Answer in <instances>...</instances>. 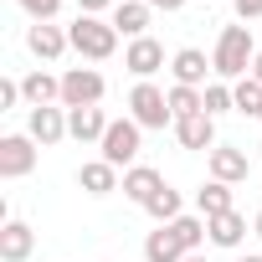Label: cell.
Returning a JSON list of instances; mask_svg holds the SVG:
<instances>
[{
  "label": "cell",
  "mask_w": 262,
  "mask_h": 262,
  "mask_svg": "<svg viewBox=\"0 0 262 262\" xmlns=\"http://www.w3.org/2000/svg\"><path fill=\"white\" fill-rule=\"evenodd\" d=\"M108 21H113V31H118V36H128V41H139V36H149V21H155V6H149V0H118Z\"/></svg>",
  "instance_id": "obj_10"
},
{
  "label": "cell",
  "mask_w": 262,
  "mask_h": 262,
  "mask_svg": "<svg viewBox=\"0 0 262 262\" xmlns=\"http://www.w3.org/2000/svg\"><path fill=\"white\" fill-rule=\"evenodd\" d=\"M155 11H165V16H175V11H185V0H149Z\"/></svg>",
  "instance_id": "obj_31"
},
{
  "label": "cell",
  "mask_w": 262,
  "mask_h": 262,
  "mask_svg": "<svg viewBox=\"0 0 262 262\" xmlns=\"http://www.w3.org/2000/svg\"><path fill=\"white\" fill-rule=\"evenodd\" d=\"M206 165H211V180H221V185H242V180L252 175V160H247V149H236V144H216V149L206 155Z\"/></svg>",
  "instance_id": "obj_9"
},
{
  "label": "cell",
  "mask_w": 262,
  "mask_h": 262,
  "mask_svg": "<svg viewBox=\"0 0 262 262\" xmlns=\"http://www.w3.org/2000/svg\"><path fill=\"white\" fill-rule=\"evenodd\" d=\"M26 134H31L41 149L72 139V134H67V108H62V103H52V108H31V113H26Z\"/></svg>",
  "instance_id": "obj_8"
},
{
  "label": "cell",
  "mask_w": 262,
  "mask_h": 262,
  "mask_svg": "<svg viewBox=\"0 0 262 262\" xmlns=\"http://www.w3.org/2000/svg\"><path fill=\"white\" fill-rule=\"evenodd\" d=\"M175 139L180 149H216V118L211 113H190V118H175Z\"/></svg>",
  "instance_id": "obj_14"
},
{
  "label": "cell",
  "mask_w": 262,
  "mask_h": 262,
  "mask_svg": "<svg viewBox=\"0 0 262 262\" xmlns=\"http://www.w3.org/2000/svg\"><path fill=\"white\" fill-rule=\"evenodd\" d=\"M170 231L180 236V247L185 252H201L211 236H206V216H180V221H170Z\"/></svg>",
  "instance_id": "obj_23"
},
{
  "label": "cell",
  "mask_w": 262,
  "mask_h": 262,
  "mask_svg": "<svg viewBox=\"0 0 262 262\" xmlns=\"http://www.w3.org/2000/svg\"><path fill=\"white\" fill-rule=\"evenodd\" d=\"M257 118H262V113H257Z\"/></svg>",
  "instance_id": "obj_37"
},
{
  "label": "cell",
  "mask_w": 262,
  "mask_h": 262,
  "mask_svg": "<svg viewBox=\"0 0 262 262\" xmlns=\"http://www.w3.org/2000/svg\"><path fill=\"white\" fill-rule=\"evenodd\" d=\"M113 6H118V0H77V16H103Z\"/></svg>",
  "instance_id": "obj_30"
},
{
  "label": "cell",
  "mask_w": 262,
  "mask_h": 262,
  "mask_svg": "<svg viewBox=\"0 0 262 262\" xmlns=\"http://www.w3.org/2000/svg\"><path fill=\"white\" fill-rule=\"evenodd\" d=\"M190 252L180 247V236L170 231V226H160V231H149L144 236V262H185Z\"/></svg>",
  "instance_id": "obj_20"
},
{
  "label": "cell",
  "mask_w": 262,
  "mask_h": 262,
  "mask_svg": "<svg viewBox=\"0 0 262 262\" xmlns=\"http://www.w3.org/2000/svg\"><path fill=\"white\" fill-rule=\"evenodd\" d=\"M144 211H149L160 226H170V221H180V216H185V211H180V190H170V185H165V190H160V195H155Z\"/></svg>",
  "instance_id": "obj_24"
},
{
  "label": "cell",
  "mask_w": 262,
  "mask_h": 262,
  "mask_svg": "<svg viewBox=\"0 0 262 262\" xmlns=\"http://www.w3.org/2000/svg\"><path fill=\"white\" fill-rule=\"evenodd\" d=\"M206 236H211V247H221V252H236V247L247 242V216H242V211L211 216V221H206Z\"/></svg>",
  "instance_id": "obj_17"
},
{
  "label": "cell",
  "mask_w": 262,
  "mask_h": 262,
  "mask_svg": "<svg viewBox=\"0 0 262 262\" xmlns=\"http://www.w3.org/2000/svg\"><path fill=\"white\" fill-rule=\"evenodd\" d=\"M242 262H262V257H257V252H247V257H242Z\"/></svg>",
  "instance_id": "obj_35"
},
{
  "label": "cell",
  "mask_w": 262,
  "mask_h": 262,
  "mask_svg": "<svg viewBox=\"0 0 262 262\" xmlns=\"http://www.w3.org/2000/svg\"><path fill=\"white\" fill-rule=\"evenodd\" d=\"M211 72H216V67H211V57H206L201 47H180V52L170 57V77H175L180 88H206Z\"/></svg>",
  "instance_id": "obj_11"
},
{
  "label": "cell",
  "mask_w": 262,
  "mask_h": 262,
  "mask_svg": "<svg viewBox=\"0 0 262 262\" xmlns=\"http://www.w3.org/2000/svg\"><path fill=\"white\" fill-rule=\"evenodd\" d=\"M41 160V144L31 134H6L0 139V180H26Z\"/></svg>",
  "instance_id": "obj_6"
},
{
  "label": "cell",
  "mask_w": 262,
  "mask_h": 262,
  "mask_svg": "<svg viewBox=\"0 0 262 262\" xmlns=\"http://www.w3.org/2000/svg\"><path fill=\"white\" fill-rule=\"evenodd\" d=\"M108 113L103 108H67V134L77 139V144H103V134H108Z\"/></svg>",
  "instance_id": "obj_13"
},
{
  "label": "cell",
  "mask_w": 262,
  "mask_h": 262,
  "mask_svg": "<svg viewBox=\"0 0 262 262\" xmlns=\"http://www.w3.org/2000/svg\"><path fill=\"white\" fill-rule=\"evenodd\" d=\"M123 67L134 72L139 82H149V77L165 67V47H160L155 36H139V41H128V47H123Z\"/></svg>",
  "instance_id": "obj_12"
},
{
  "label": "cell",
  "mask_w": 262,
  "mask_h": 262,
  "mask_svg": "<svg viewBox=\"0 0 262 262\" xmlns=\"http://www.w3.org/2000/svg\"><path fill=\"white\" fill-rule=\"evenodd\" d=\"M16 103H21V82H16V77H0V113L16 108Z\"/></svg>",
  "instance_id": "obj_28"
},
{
  "label": "cell",
  "mask_w": 262,
  "mask_h": 262,
  "mask_svg": "<svg viewBox=\"0 0 262 262\" xmlns=\"http://www.w3.org/2000/svg\"><path fill=\"white\" fill-rule=\"evenodd\" d=\"M67 41H72V52L88 57V62H108V57L118 52V31H113L108 16H77V21L67 26Z\"/></svg>",
  "instance_id": "obj_2"
},
{
  "label": "cell",
  "mask_w": 262,
  "mask_h": 262,
  "mask_svg": "<svg viewBox=\"0 0 262 262\" xmlns=\"http://www.w3.org/2000/svg\"><path fill=\"white\" fill-rule=\"evenodd\" d=\"M21 98H26V108H52V103H62V77L36 67V72L21 77Z\"/></svg>",
  "instance_id": "obj_16"
},
{
  "label": "cell",
  "mask_w": 262,
  "mask_h": 262,
  "mask_svg": "<svg viewBox=\"0 0 262 262\" xmlns=\"http://www.w3.org/2000/svg\"><path fill=\"white\" fill-rule=\"evenodd\" d=\"M26 52L36 62H62V52H72V41H67V31L57 21H31L26 26Z\"/></svg>",
  "instance_id": "obj_7"
},
{
  "label": "cell",
  "mask_w": 262,
  "mask_h": 262,
  "mask_svg": "<svg viewBox=\"0 0 262 262\" xmlns=\"http://www.w3.org/2000/svg\"><path fill=\"white\" fill-rule=\"evenodd\" d=\"M195 211L211 221V216H226V211H236L231 206V185H221V180H206L201 190H195Z\"/></svg>",
  "instance_id": "obj_21"
},
{
  "label": "cell",
  "mask_w": 262,
  "mask_h": 262,
  "mask_svg": "<svg viewBox=\"0 0 262 262\" xmlns=\"http://www.w3.org/2000/svg\"><path fill=\"white\" fill-rule=\"evenodd\" d=\"M231 98H236V113H247V118L262 113V82L242 77V82H231Z\"/></svg>",
  "instance_id": "obj_25"
},
{
  "label": "cell",
  "mask_w": 262,
  "mask_h": 262,
  "mask_svg": "<svg viewBox=\"0 0 262 262\" xmlns=\"http://www.w3.org/2000/svg\"><path fill=\"white\" fill-rule=\"evenodd\" d=\"M16 6L31 16V21H57V11H62V0H16Z\"/></svg>",
  "instance_id": "obj_27"
},
{
  "label": "cell",
  "mask_w": 262,
  "mask_h": 262,
  "mask_svg": "<svg viewBox=\"0 0 262 262\" xmlns=\"http://www.w3.org/2000/svg\"><path fill=\"white\" fill-rule=\"evenodd\" d=\"M31 247H36V231L26 221H6L0 226V262H26Z\"/></svg>",
  "instance_id": "obj_18"
},
{
  "label": "cell",
  "mask_w": 262,
  "mask_h": 262,
  "mask_svg": "<svg viewBox=\"0 0 262 262\" xmlns=\"http://www.w3.org/2000/svg\"><path fill=\"white\" fill-rule=\"evenodd\" d=\"M128 118H134L139 128H165V123H175L170 93L155 88V82H134V93H128Z\"/></svg>",
  "instance_id": "obj_4"
},
{
  "label": "cell",
  "mask_w": 262,
  "mask_h": 262,
  "mask_svg": "<svg viewBox=\"0 0 262 262\" xmlns=\"http://www.w3.org/2000/svg\"><path fill=\"white\" fill-rule=\"evenodd\" d=\"M108 93L98 67H67L62 72V108H98Z\"/></svg>",
  "instance_id": "obj_5"
},
{
  "label": "cell",
  "mask_w": 262,
  "mask_h": 262,
  "mask_svg": "<svg viewBox=\"0 0 262 262\" xmlns=\"http://www.w3.org/2000/svg\"><path fill=\"white\" fill-rule=\"evenodd\" d=\"M236 6V21L247 26V21H262V0H231Z\"/></svg>",
  "instance_id": "obj_29"
},
{
  "label": "cell",
  "mask_w": 262,
  "mask_h": 262,
  "mask_svg": "<svg viewBox=\"0 0 262 262\" xmlns=\"http://www.w3.org/2000/svg\"><path fill=\"white\" fill-rule=\"evenodd\" d=\"M139 139H144V128L134 118H113L103 144H98V160H108L113 170H134L139 165Z\"/></svg>",
  "instance_id": "obj_3"
},
{
  "label": "cell",
  "mask_w": 262,
  "mask_h": 262,
  "mask_svg": "<svg viewBox=\"0 0 262 262\" xmlns=\"http://www.w3.org/2000/svg\"><path fill=\"white\" fill-rule=\"evenodd\" d=\"M160 190H165V175H160L155 165H134V170H123V195L134 201V206H149Z\"/></svg>",
  "instance_id": "obj_15"
},
{
  "label": "cell",
  "mask_w": 262,
  "mask_h": 262,
  "mask_svg": "<svg viewBox=\"0 0 262 262\" xmlns=\"http://www.w3.org/2000/svg\"><path fill=\"white\" fill-rule=\"evenodd\" d=\"M226 108H236V98H231V82H221V77H216V82H206V113H211V118H221Z\"/></svg>",
  "instance_id": "obj_26"
},
{
  "label": "cell",
  "mask_w": 262,
  "mask_h": 262,
  "mask_svg": "<svg viewBox=\"0 0 262 262\" xmlns=\"http://www.w3.org/2000/svg\"><path fill=\"white\" fill-rule=\"evenodd\" d=\"M185 262H211V257H206V252H190V257H185Z\"/></svg>",
  "instance_id": "obj_33"
},
{
  "label": "cell",
  "mask_w": 262,
  "mask_h": 262,
  "mask_svg": "<svg viewBox=\"0 0 262 262\" xmlns=\"http://www.w3.org/2000/svg\"><path fill=\"white\" fill-rule=\"evenodd\" d=\"M170 113L175 118H190V113H206V88H170Z\"/></svg>",
  "instance_id": "obj_22"
},
{
  "label": "cell",
  "mask_w": 262,
  "mask_h": 262,
  "mask_svg": "<svg viewBox=\"0 0 262 262\" xmlns=\"http://www.w3.org/2000/svg\"><path fill=\"white\" fill-rule=\"evenodd\" d=\"M257 62V47H252V26H221L216 36V52H211V67L221 82H242Z\"/></svg>",
  "instance_id": "obj_1"
},
{
  "label": "cell",
  "mask_w": 262,
  "mask_h": 262,
  "mask_svg": "<svg viewBox=\"0 0 262 262\" xmlns=\"http://www.w3.org/2000/svg\"><path fill=\"white\" fill-rule=\"evenodd\" d=\"M252 82H262V52H257V62H252V72H247Z\"/></svg>",
  "instance_id": "obj_32"
},
{
  "label": "cell",
  "mask_w": 262,
  "mask_h": 262,
  "mask_svg": "<svg viewBox=\"0 0 262 262\" xmlns=\"http://www.w3.org/2000/svg\"><path fill=\"white\" fill-rule=\"evenodd\" d=\"M252 231H257V236H262V211H257V216H252Z\"/></svg>",
  "instance_id": "obj_34"
},
{
  "label": "cell",
  "mask_w": 262,
  "mask_h": 262,
  "mask_svg": "<svg viewBox=\"0 0 262 262\" xmlns=\"http://www.w3.org/2000/svg\"><path fill=\"white\" fill-rule=\"evenodd\" d=\"M77 185H82L88 195H113V190H123V180H118V170H113L108 160H88V165L77 170Z\"/></svg>",
  "instance_id": "obj_19"
},
{
  "label": "cell",
  "mask_w": 262,
  "mask_h": 262,
  "mask_svg": "<svg viewBox=\"0 0 262 262\" xmlns=\"http://www.w3.org/2000/svg\"><path fill=\"white\" fill-rule=\"evenodd\" d=\"M257 149H262V139H257Z\"/></svg>",
  "instance_id": "obj_36"
}]
</instances>
